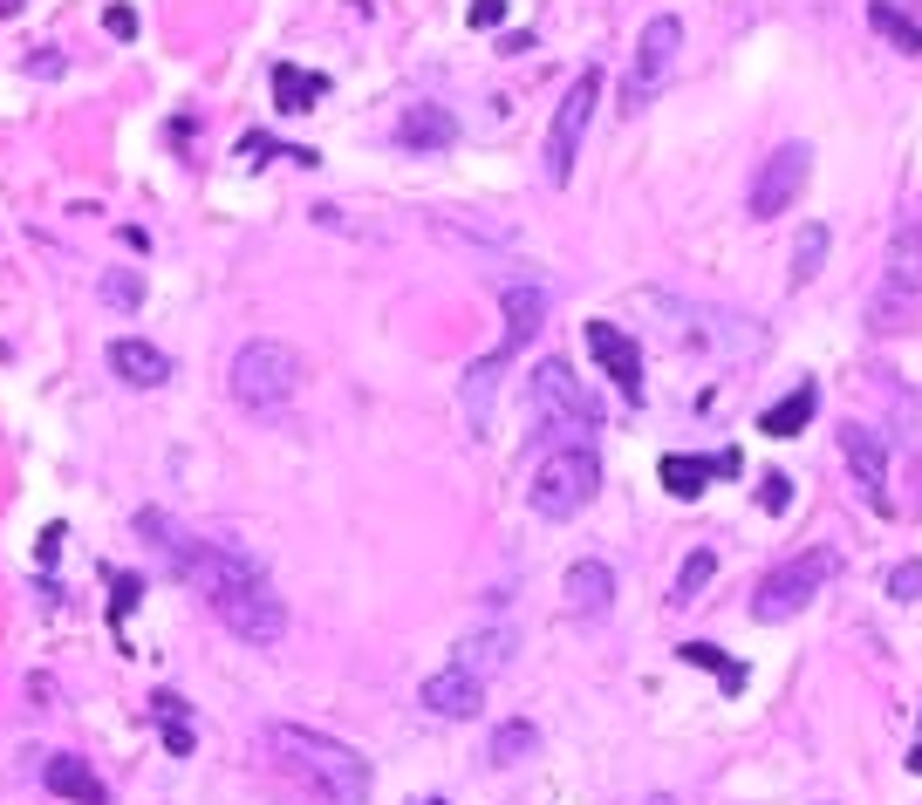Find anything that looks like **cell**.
Returning <instances> with one entry per match:
<instances>
[{
  "instance_id": "1",
  "label": "cell",
  "mask_w": 922,
  "mask_h": 805,
  "mask_svg": "<svg viewBox=\"0 0 922 805\" xmlns=\"http://www.w3.org/2000/svg\"><path fill=\"white\" fill-rule=\"evenodd\" d=\"M137 539L185 587H198L205 608H213V621H219V629H233L246 648H274L280 635H288V601L274 594L267 566L253 560L246 547H233V539H198L192 526H178V519L158 512V505L137 512Z\"/></svg>"
},
{
  "instance_id": "2",
  "label": "cell",
  "mask_w": 922,
  "mask_h": 805,
  "mask_svg": "<svg viewBox=\"0 0 922 805\" xmlns=\"http://www.w3.org/2000/svg\"><path fill=\"white\" fill-rule=\"evenodd\" d=\"M260 744H267V758L288 778H301L322 805H369V758L355 744L328 737V731H307V723H267Z\"/></svg>"
},
{
  "instance_id": "3",
  "label": "cell",
  "mask_w": 922,
  "mask_h": 805,
  "mask_svg": "<svg viewBox=\"0 0 922 805\" xmlns=\"http://www.w3.org/2000/svg\"><path fill=\"white\" fill-rule=\"evenodd\" d=\"M226 389H233V403L246 410V417L274 424V417H288V403H294V389H301V355L288 342H267V334H260V342H246L233 355Z\"/></svg>"
},
{
  "instance_id": "4",
  "label": "cell",
  "mask_w": 922,
  "mask_h": 805,
  "mask_svg": "<svg viewBox=\"0 0 922 805\" xmlns=\"http://www.w3.org/2000/svg\"><path fill=\"white\" fill-rule=\"evenodd\" d=\"M526 403H533V417H541L547 437H560V444H595V430H602V403L587 397V382L568 369V362H533V376H526Z\"/></svg>"
},
{
  "instance_id": "5",
  "label": "cell",
  "mask_w": 922,
  "mask_h": 805,
  "mask_svg": "<svg viewBox=\"0 0 922 805\" xmlns=\"http://www.w3.org/2000/svg\"><path fill=\"white\" fill-rule=\"evenodd\" d=\"M922 315V225L902 219L888 232V259H882V288L868 301V334H902Z\"/></svg>"
},
{
  "instance_id": "6",
  "label": "cell",
  "mask_w": 922,
  "mask_h": 805,
  "mask_svg": "<svg viewBox=\"0 0 922 805\" xmlns=\"http://www.w3.org/2000/svg\"><path fill=\"white\" fill-rule=\"evenodd\" d=\"M602 491V458H595V444H554L547 458H541V472H533V485H526V505L541 512V519H574L587 499Z\"/></svg>"
},
{
  "instance_id": "7",
  "label": "cell",
  "mask_w": 922,
  "mask_h": 805,
  "mask_svg": "<svg viewBox=\"0 0 922 805\" xmlns=\"http://www.w3.org/2000/svg\"><path fill=\"white\" fill-rule=\"evenodd\" d=\"M840 574V560L827 553V547H813V553H792V560H779L773 574H765L759 587H752V601H745V614L759 621V629H779V621H792V614H806V601L820 587H827Z\"/></svg>"
},
{
  "instance_id": "8",
  "label": "cell",
  "mask_w": 922,
  "mask_h": 805,
  "mask_svg": "<svg viewBox=\"0 0 922 805\" xmlns=\"http://www.w3.org/2000/svg\"><path fill=\"white\" fill-rule=\"evenodd\" d=\"M595 102H602V69L587 62L574 83H568V96H560V110H554V123H547V150H541V171H547V185H568L574 178V158H581V137H587V123H595Z\"/></svg>"
},
{
  "instance_id": "9",
  "label": "cell",
  "mask_w": 922,
  "mask_h": 805,
  "mask_svg": "<svg viewBox=\"0 0 922 805\" xmlns=\"http://www.w3.org/2000/svg\"><path fill=\"white\" fill-rule=\"evenodd\" d=\"M806 178H813V144L792 137V144H779V150H765L759 171H752V185H745V212H752L759 225H773L779 212H792V205H800Z\"/></svg>"
},
{
  "instance_id": "10",
  "label": "cell",
  "mask_w": 922,
  "mask_h": 805,
  "mask_svg": "<svg viewBox=\"0 0 922 805\" xmlns=\"http://www.w3.org/2000/svg\"><path fill=\"white\" fill-rule=\"evenodd\" d=\"M677 48H683V21H677V14H656L650 28H643V41H635V69H629V83H622V110H629V117L663 89V75H670Z\"/></svg>"
},
{
  "instance_id": "11",
  "label": "cell",
  "mask_w": 922,
  "mask_h": 805,
  "mask_svg": "<svg viewBox=\"0 0 922 805\" xmlns=\"http://www.w3.org/2000/svg\"><path fill=\"white\" fill-rule=\"evenodd\" d=\"M581 342H587V355H595V369L622 389V403L643 410V349H635V334L615 328V321H581Z\"/></svg>"
},
{
  "instance_id": "12",
  "label": "cell",
  "mask_w": 922,
  "mask_h": 805,
  "mask_svg": "<svg viewBox=\"0 0 922 805\" xmlns=\"http://www.w3.org/2000/svg\"><path fill=\"white\" fill-rule=\"evenodd\" d=\"M547 307H554V294L541 288V280H526V273H512L506 288H499V315H506V334H499V349H493V362H512L533 334L547 328Z\"/></svg>"
},
{
  "instance_id": "13",
  "label": "cell",
  "mask_w": 922,
  "mask_h": 805,
  "mask_svg": "<svg viewBox=\"0 0 922 805\" xmlns=\"http://www.w3.org/2000/svg\"><path fill=\"white\" fill-rule=\"evenodd\" d=\"M840 458H848V472H854L861 505L888 519V512H895V499H888V444H882V430L848 424V430H840Z\"/></svg>"
},
{
  "instance_id": "14",
  "label": "cell",
  "mask_w": 922,
  "mask_h": 805,
  "mask_svg": "<svg viewBox=\"0 0 922 805\" xmlns=\"http://www.w3.org/2000/svg\"><path fill=\"white\" fill-rule=\"evenodd\" d=\"M738 472H745V458H738V451H717V458H690V451H670V458H663L656 464V478H663V491H670V499H704V491H711V478H738Z\"/></svg>"
},
{
  "instance_id": "15",
  "label": "cell",
  "mask_w": 922,
  "mask_h": 805,
  "mask_svg": "<svg viewBox=\"0 0 922 805\" xmlns=\"http://www.w3.org/2000/svg\"><path fill=\"white\" fill-rule=\"evenodd\" d=\"M102 362H110V376L123 389H165L178 376V362L158 349V342H137V334H117L110 349H102Z\"/></svg>"
},
{
  "instance_id": "16",
  "label": "cell",
  "mask_w": 922,
  "mask_h": 805,
  "mask_svg": "<svg viewBox=\"0 0 922 805\" xmlns=\"http://www.w3.org/2000/svg\"><path fill=\"white\" fill-rule=\"evenodd\" d=\"M417 704L430 710V717H445V723H465V717H478V704H485V683L472 676V669H458V662H445L438 676H424V690H417Z\"/></svg>"
},
{
  "instance_id": "17",
  "label": "cell",
  "mask_w": 922,
  "mask_h": 805,
  "mask_svg": "<svg viewBox=\"0 0 922 805\" xmlns=\"http://www.w3.org/2000/svg\"><path fill=\"white\" fill-rule=\"evenodd\" d=\"M451 144H458V117L445 102H410L397 117V150H410V158H438Z\"/></svg>"
},
{
  "instance_id": "18",
  "label": "cell",
  "mask_w": 922,
  "mask_h": 805,
  "mask_svg": "<svg viewBox=\"0 0 922 805\" xmlns=\"http://www.w3.org/2000/svg\"><path fill=\"white\" fill-rule=\"evenodd\" d=\"M560 594H568V614H574V621H602V614L615 608V566L587 553V560H574V566H568Z\"/></svg>"
},
{
  "instance_id": "19",
  "label": "cell",
  "mask_w": 922,
  "mask_h": 805,
  "mask_svg": "<svg viewBox=\"0 0 922 805\" xmlns=\"http://www.w3.org/2000/svg\"><path fill=\"white\" fill-rule=\"evenodd\" d=\"M41 785L56 798H69V805H110V785H102L96 765L75 758V751H48V758H41Z\"/></svg>"
},
{
  "instance_id": "20",
  "label": "cell",
  "mask_w": 922,
  "mask_h": 805,
  "mask_svg": "<svg viewBox=\"0 0 922 805\" xmlns=\"http://www.w3.org/2000/svg\"><path fill=\"white\" fill-rule=\"evenodd\" d=\"M451 662H458V669H472L478 683H493L499 669L512 662V629H499V621H493V629H472L465 642L451 648Z\"/></svg>"
},
{
  "instance_id": "21",
  "label": "cell",
  "mask_w": 922,
  "mask_h": 805,
  "mask_svg": "<svg viewBox=\"0 0 922 805\" xmlns=\"http://www.w3.org/2000/svg\"><path fill=\"white\" fill-rule=\"evenodd\" d=\"M813 410H820V382L800 376L773 410H759V437H800V430L813 424Z\"/></svg>"
},
{
  "instance_id": "22",
  "label": "cell",
  "mask_w": 922,
  "mask_h": 805,
  "mask_svg": "<svg viewBox=\"0 0 922 805\" xmlns=\"http://www.w3.org/2000/svg\"><path fill=\"white\" fill-rule=\"evenodd\" d=\"M150 723H158V737L171 758H192L198 751V723H192V704L178 690H150Z\"/></svg>"
},
{
  "instance_id": "23",
  "label": "cell",
  "mask_w": 922,
  "mask_h": 805,
  "mask_svg": "<svg viewBox=\"0 0 922 805\" xmlns=\"http://www.w3.org/2000/svg\"><path fill=\"white\" fill-rule=\"evenodd\" d=\"M322 96H328V75H322V69L274 62V110H280V117H307Z\"/></svg>"
},
{
  "instance_id": "24",
  "label": "cell",
  "mask_w": 922,
  "mask_h": 805,
  "mask_svg": "<svg viewBox=\"0 0 922 805\" xmlns=\"http://www.w3.org/2000/svg\"><path fill=\"white\" fill-rule=\"evenodd\" d=\"M533 751H541V731H533L526 717H506L499 731L485 737V765H499V771H506V765H526Z\"/></svg>"
},
{
  "instance_id": "25",
  "label": "cell",
  "mask_w": 922,
  "mask_h": 805,
  "mask_svg": "<svg viewBox=\"0 0 922 805\" xmlns=\"http://www.w3.org/2000/svg\"><path fill=\"white\" fill-rule=\"evenodd\" d=\"M868 28H875L888 48H902V56H922V21L902 14L895 0H868Z\"/></svg>"
},
{
  "instance_id": "26",
  "label": "cell",
  "mask_w": 922,
  "mask_h": 805,
  "mask_svg": "<svg viewBox=\"0 0 922 805\" xmlns=\"http://www.w3.org/2000/svg\"><path fill=\"white\" fill-rule=\"evenodd\" d=\"M677 656H683L690 669H711V676L725 683V696H738V690L752 683V676H745V662H731V656H725V648H717V642H677Z\"/></svg>"
},
{
  "instance_id": "27",
  "label": "cell",
  "mask_w": 922,
  "mask_h": 805,
  "mask_svg": "<svg viewBox=\"0 0 922 805\" xmlns=\"http://www.w3.org/2000/svg\"><path fill=\"white\" fill-rule=\"evenodd\" d=\"M96 294H102V307H117V315H137L144 307V273L137 267H110L96 280Z\"/></svg>"
},
{
  "instance_id": "28",
  "label": "cell",
  "mask_w": 922,
  "mask_h": 805,
  "mask_svg": "<svg viewBox=\"0 0 922 805\" xmlns=\"http://www.w3.org/2000/svg\"><path fill=\"white\" fill-rule=\"evenodd\" d=\"M827 225H806L800 232V240H792V288H806V280L820 273V267H827Z\"/></svg>"
},
{
  "instance_id": "29",
  "label": "cell",
  "mask_w": 922,
  "mask_h": 805,
  "mask_svg": "<svg viewBox=\"0 0 922 805\" xmlns=\"http://www.w3.org/2000/svg\"><path fill=\"white\" fill-rule=\"evenodd\" d=\"M102 581H110V629H123V621L137 614V601H144V574H123V566H102Z\"/></svg>"
},
{
  "instance_id": "30",
  "label": "cell",
  "mask_w": 922,
  "mask_h": 805,
  "mask_svg": "<svg viewBox=\"0 0 922 805\" xmlns=\"http://www.w3.org/2000/svg\"><path fill=\"white\" fill-rule=\"evenodd\" d=\"M711 574H717V553H711V547H697V553L683 560V574H677V594H670V601H677V608H683V601H697V594L711 587Z\"/></svg>"
},
{
  "instance_id": "31",
  "label": "cell",
  "mask_w": 922,
  "mask_h": 805,
  "mask_svg": "<svg viewBox=\"0 0 922 805\" xmlns=\"http://www.w3.org/2000/svg\"><path fill=\"white\" fill-rule=\"evenodd\" d=\"M759 505L779 519V512L792 505V478H786V472H765V478H759Z\"/></svg>"
},
{
  "instance_id": "32",
  "label": "cell",
  "mask_w": 922,
  "mask_h": 805,
  "mask_svg": "<svg viewBox=\"0 0 922 805\" xmlns=\"http://www.w3.org/2000/svg\"><path fill=\"white\" fill-rule=\"evenodd\" d=\"M888 594H895V601H922V560H902V566H895V574H888Z\"/></svg>"
},
{
  "instance_id": "33",
  "label": "cell",
  "mask_w": 922,
  "mask_h": 805,
  "mask_svg": "<svg viewBox=\"0 0 922 805\" xmlns=\"http://www.w3.org/2000/svg\"><path fill=\"white\" fill-rule=\"evenodd\" d=\"M102 28H110L117 41H131L137 35V8H102Z\"/></svg>"
},
{
  "instance_id": "34",
  "label": "cell",
  "mask_w": 922,
  "mask_h": 805,
  "mask_svg": "<svg viewBox=\"0 0 922 805\" xmlns=\"http://www.w3.org/2000/svg\"><path fill=\"white\" fill-rule=\"evenodd\" d=\"M62 69H69V62L56 56V48H35V56H28V75H41V83H56Z\"/></svg>"
},
{
  "instance_id": "35",
  "label": "cell",
  "mask_w": 922,
  "mask_h": 805,
  "mask_svg": "<svg viewBox=\"0 0 922 805\" xmlns=\"http://www.w3.org/2000/svg\"><path fill=\"white\" fill-rule=\"evenodd\" d=\"M472 28H499V21H506V0H472Z\"/></svg>"
},
{
  "instance_id": "36",
  "label": "cell",
  "mask_w": 922,
  "mask_h": 805,
  "mask_svg": "<svg viewBox=\"0 0 922 805\" xmlns=\"http://www.w3.org/2000/svg\"><path fill=\"white\" fill-rule=\"evenodd\" d=\"M62 539H69V526H48V533H41V547H35V560H41V566H56V560H62Z\"/></svg>"
},
{
  "instance_id": "37",
  "label": "cell",
  "mask_w": 922,
  "mask_h": 805,
  "mask_svg": "<svg viewBox=\"0 0 922 805\" xmlns=\"http://www.w3.org/2000/svg\"><path fill=\"white\" fill-rule=\"evenodd\" d=\"M909 771H915V778H922V744H915V751H909Z\"/></svg>"
},
{
  "instance_id": "38",
  "label": "cell",
  "mask_w": 922,
  "mask_h": 805,
  "mask_svg": "<svg viewBox=\"0 0 922 805\" xmlns=\"http://www.w3.org/2000/svg\"><path fill=\"white\" fill-rule=\"evenodd\" d=\"M643 805H677V798H670V792H650V798H643Z\"/></svg>"
},
{
  "instance_id": "39",
  "label": "cell",
  "mask_w": 922,
  "mask_h": 805,
  "mask_svg": "<svg viewBox=\"0 0 922 805\" xmlns=\"http://www.w3.org/2000/svg\"><path fill=\"white\" fill-rule=\"evenodd\" d=\"M0 14H21V0H0Z\"/></svg>"
},
{
  "instance_id": "40",
  "label": "cell",
  "mask_w": 922,
  "mask_h": 805,
  "mask_svg": "<svg viewBox=\"0 0 922 805\" xmlns=\"http://www.w3.org/2000/svg\"><path fill=\"white\" fill-rule=\"evenodd\" d=\"M410 805H451V798H410Z\"/></svg>"
}]
</instances>
